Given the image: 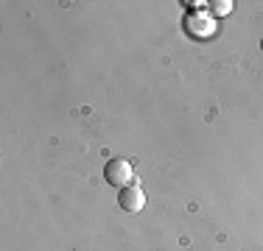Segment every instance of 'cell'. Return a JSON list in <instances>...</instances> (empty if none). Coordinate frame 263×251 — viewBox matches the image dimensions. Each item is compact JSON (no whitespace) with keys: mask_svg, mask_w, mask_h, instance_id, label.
Segmentation results:
<instances>
[{"mask_svg":"<svg viewBox=\"0 0 263 251\" xmlns=\"http://www.w3.org/2000/svg\"><path fill=\"white\" fill-rule=\"evenodd\" d=\"M260 48H263V39H260Z\"/></svg>","mask_w":263,"mask_h":251,"instance_id":"277c9868","label":"cell"},{"mask_svg":"<svg viewBox=\"0 0 263 251\" xmlns=\"http://www.w3.org/2000/svg\"><path fill=\"white\" fill-rule=\"evenodd\" d=\"M104 176H106V181L109 184H115V187H126L132 184V176H135V171H132V162L129 159H109L106 162V168H104Z\"/></svg>","mask_w":263,"mask_h":251,"instance_id":"6da1fadb","label":"cell"},{"mask_svg":"<svg viewBox=\"0 0 263 251\" xmlns=\"http://www.w3.org/2000/svg\"><path fill=\"white\" fill-rule=\"evenodd\" d=\"M233 11V3L230 0H221V3H216V14H230Z\"/></svg>","mask_w":263,"mask_h":251,"instance_id":"3957f363","label":"cell"},{"mask_svg":"<svg viewBox=\"0 0 263 251\" xmlns=\"http://www.w3.org/2000/svg\"><path fill=\"white\" fill-rule=\"evenodd\" d=\"M118 204L126 212H140L146 206V193H143L140 184H126L121 190V196H118Z\"/></svg>","mask_w":263,"mask_h":251,"instance_id":"7a4b0ae2","label":"cell"}]
</instances>
